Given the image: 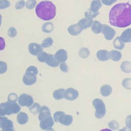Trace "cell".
Returning <instances> with one entry per match:
<instances>
[{
    "mask_svg": "<svg viewBox=\"0 0 131 131\" xmlns=\"http://www.w3.org/2000/svg\"><path fill=\"white\" fill-rule=\"evenodd\" d=\"M109 23L113 26L125 28L131 25V5L129 3L114 5L109 13Z\"/></svg>",
    "mask_w": 131,
    "mask_h": 131,
    "instance_id": "cell-1",
    "label": "cell"
},
{
    "mask_svg": "<svg viewBox=\"0 0 131 131\" xmlns=\"http://www.w3.org/2000/svg\"><path fill=\"white\" fill-rule=\"evenodd\" d=\"M37 16L43 20H50L56 15V7L51 2L44 1L39 3L35 9Z\"/></svg>",
    "mask_w": 131,
    "mask_h": 131,
    "instance_id": "cell-2",
    "label": "cell"
},
{
    "mask_svg": "<svg viewBox=\"0 0 131 131\" xmlns=\"http://www.w3.org/2000/svg\"><path fill=\"white\" fill-rule=\"evenodd\" d=\"M20 107L15 102L10 101L2 103L0 105V115H10L12 114H15L19 112Z\"/></svg>",
    "mask_w": 131,
    "mask_h": 131,
    "instance_id": "cell-3",
    "label": "cell"
},
{
    "mask_svg": "<svg viewBox=\"0 0 131 131\" xmlns=\"http://www.w3.org/2000/svg\"><path fill=\"white\" fill-rule=\"evenodd\" d=\"M38 73V70L36 67L30 66L28 67L23 78L24 83L27 85H30L34 84L37 80L36 76Z\"/></svg>",
    "mask_w": 131,
    "mask_h": 131,
    "instance_id": "cell-4",
    "label": "cell"
},
{
    "mask_svg": "<svg viewBox=\"0 0 131 131\" xmlns=\"http://www.w3.org/2000/svg\"><path fill=\"white\" fill-rule=\"evenodd\" d=\"M92 104L95 108V117L98 119L103 117L106 113L105 106L103 101L101 99L96 98L93 100Z\"/></svg>",
    "mask_w": 131,
    "mask_h": 131,
    "instance_id": "cell-5",
    "label": "cell"
},
{
    "mask_svg": "<svg viewBox=\"0 0 131 131\" xmlns=\"http://www.w3.org/2000/svg\"><path fill=\"white\" fill-rule=\"evenodd\" d=\"M54 119L55 122H59L64 125H69L73 121V117L69 115H66L63 112H56L54 114Z\"/></svg>",
    "mask_w": 131,
    "mask_h": 131,
    "instance_id": "cell-6",
    "label": "cell"
},
{
    "mask_svg": "<svg viewBox=\"0 0 131 131\" xmlns=\"http://www.w3.org/2000/svg\"><path fill=\"white\" fill-rule=\"evenodd\" d=\"M0 126L3 131H15L13 122L6 117L0 118Z\"/></svg>",
    "mask_w": 131,
    "mask_h": 131,
    "instance_id": "cell-7",
    "label": "cell"
},
{
    "mask_svg": "<svg viewBox=\"0 0 131 131\" xmlns=\"http://www.w3.org/2000/svg\"><path fill=\"white\" fill-rule=\"evenodd\" d=\"M18 101L21 106L27 107L31 106L34 102L33 98L31 96L26 94H23L20 95L18 99Z\"/></svg>",
    "mask_w": 131,
    "mask_h": 131,
    "instance_id": "cell-8",
    "label": "cell"
},
{
    "mask_svg": "<svg viewBox=\"0 0 131 131\" xmlns=\"http://www.w3.org/2000/svg\"><path fill=\"white\" fill-rule=\"evenodd\" d=\"M102 32L106 40L112 39L116 34L115 31L107 25H103Z\"/></svg>",
    "mask_w": 131,
    "mask_h": 131,
    "instance_id": "cell-9",
    "label": "cell"
},
{
    "mask_svg": "<svg viewBox=\"0 0 131 131\" xmlns=\"http://www.w3.org/2000/svg\"><path fill=\"white\" fill-rule=\"evenodd\" d=\"M78 92L73 88H68L65 91L64 98L67 100H74L78 97Z\"/></svg>",
    "mask_w": 131,
    "mask_h": 131,
    "instance_id": "cell-10",
    "label": "cell"
},
{
    "mask_svg": "<svg viewBox=\"0 0 131 131\" xmlns=\"http://www.w3.org/2000/svg\"><path fill=\"white\" fill-rule=\"evenodd\" d=\"M54 124L53 119L51 116H49L40 121V127L43 130L52 128Z\"/></svg>",
    "mask_w": 131,
    "mask_h": 131,
    "instance_id": "cell-11",
    "label": "cell"
},
{
    "mask_svg": "<svg viewBox=\"0 0 131 131\" xmlns=\"http://www.w3.org/2000/svg\"><path fill=\"white\" fill-rule=\"evenodd\" d=\"M28 50L31 55L36 56L42 51V48L41 46H40L39 44L32 42L29 44Z\"/></svg>",
    "mask_w": 131,
    "mask_h": 131,
    "instance_id": "cell-12",
    "label": "cell"
},
{
    "mask_svg": "<svg viewBox=\"0 0 131 131\" xmlns=\"http://www.w3.org/2000/svg\"><path fill=\"white\" fill-rule=\"evenodd\" d=\"M83 30V28L79 23L72 25L68 28V31L69 33L72 35L74 36L78 35Z\"/></svg>",
    "mask_w": 131,
    "mask_h": 131,
    "instance_id": "cell-13",
    "label": "cell"
},
{
    "mask_svg": "<svg viewBox=\"0 0 131 131\" xmlns=\"http://www.w3.org/2000/svg\"><path fill=\"white\" fill-rule=\"evenodd\" d=\"M54 57L59 62L61 63L64 62L67 60L68 58L67 52L63 49H60L56 52Z\"/></svg>",
    "mask_w": 131,
    "mask_h": 131,
    "instance_id": "cell-14",
    "label": "cell"
},
{
    "mask_svg": "<svg viewBox=\"0 0 131 131\" xmlns=\"http://www.w3.org/2000/svg\"><path fill=\"white\" fill-rule=\"evenodd\" d=\"M39 112V114L38 116V119L40 121L49 116H51L50 111L49 108L46 106H41Z\"/></svg>",
    "mask_w": 131,
    "mask_h": 131,
    "instance_id": "cell-15",
    "label": "cell"
},
{
    "mask_svg": "<svg viewBox=\"0 0 131 131\" xmlns=\"http://www.w3.org/2000/svg\"><path fill=\"white\" fill-rule=\"evenodd\" d=\"M120 38L123 43L131 42V28L127 29L121 34Z\"/></svg>",
    "mask_w": 131,
    "mask_h": 131,
    "instance_id": "cell-16",
    "label": "cell"
},
{
    "mask_svg": "<svg viewBox=\"0 0 131 131\" xmlns=\"http://www.w3.org/2000/svg\"><path fill=\"white\" fill-rule=\"evenodd\" d=\"M108 54H109V52L107 51L104 50H100L97 52L96 56L97 58L99 60L104 61H106L108 59H110Z\"/></svg>",
    "mask_w": 131,
    "mask_h": 131,
    "instance_id": "cell-17",
    "label": "cell"
},
{
    "mask_svg": "<svg viewBox=\"0 0 131 131\" xmlns=\"http://www.w3.org/2000/svg\"><path fill=\"white\" fill-rule=\"evenodd\" d=\"M28 115L24 112L19 113L17 116V121L20 124H25L28 121Z\"/></svg>",
    "mask_w": 131,
    "mask_h": 131,
    "instance_id": "cell-18",
    "label": "cell"
},
{
    "mask_svg": "<svg viewBox=\"0 0 131 131\" xmlns=\"http://www.w3.org/2000/svg\"><path fill=\"white\" fill-rule=\"evenodd\" d=\"M112 92V87L108 84H104L100 88V93L104 97L108 96Z\"/></svg>",
    "mask_w": 131,
    "mask_h": 131,
    "instance_id": "cell-19",
    "label": "cell"
},
{
    "mask_svg": "<svg viewBox=\"0 0 131 131\" xmlns=\"http://www.w3.org/2000/svg\"><path fill=\"white\" fill-rule=\"evenodd\" d=\"M103 26L102 24L98 21L95 20L93 22L92 25V31L96 33V34H99L100 33L101 31L102 30Z\"/></svg>",
    "mask_w": 131,
    "mask_h": 131,
    "instance_id": "cell-20",
    "label": "cell"
},
{
    "mask_svg": "<svg viewBox=\"0 0 131 131\" xmlns=\"http://www.w3.org/2000/svg\"><path fill=\"white\" fill-rule=\"evenodd\" d=\"M109 58L111 59L112 60L115 61H118L121 58V53L116 50H112L111 52H109L108 54Z\"/></svg>",
    "mask_w": 131,
    "mask_h": 131,
    "instance_id": "cell-21",
    "label": "cell"
},
{
    "mask_svg": "<svg viewBox=\"0 0 131 131\" xmlns=\"http://www.w3.org/2000/svg\"><path fill=\"white\" fill-rule=\"evenodd\" d=\"M46 63L48 66L52 67H56L59 64V62L52 55H49Z\"/></svg>",
    "mask_w": 131,
    "mask_h": 131,
    "instance_id": "cell-22",
    "label": "cell"
},
{
    "mask_svg": "<svg viewBox=\"0 0 131 131\" xmlns=\"http://www.w3.org/2000/svg\"><path fill=\"white\" fill-rule=\"evenodd\" d=\"M78 23L81 26L83 29H85L89 27H90L91 25H92L93 19L91 18H84L80 19Z\"/></svg>",
    "mask_w": 131,
    "mask_h": 131,
    "instance_id": "cell-23",
    "label": "cell"
},
{
    "mask_svg": "<svg viewBox=\"0 0 131 131\" xmlns=\"http://www.w3.org/2000/svg\"><path fill=\"white\" fill-rule=\"evenodd\" d=\"M65 90L63 89H59L55 90L53 94V97L56 100H60L64 97Z\"/></svg>",
    "mask_w": 131,
    "mask_h": 131,
    "instance_id": "cell-24",
    "label": "cell"
},
{
    "mask_svg": "<svg viewBox=\"0 0 131 131\" xmlns=\"http://www.w3.org/2000/svg\"><path fill=\"white\" fill-rule=\"evenodd\" d=\"M101 3L99 0H94L91 4V10L94 12H97L98 10L101 8Z\"/></svg>",
    "mask_w": 131,
    "mask_h": 131,
    "instance_id": "cell-25",
    "label": "cell"
},
{
    "mask_svg": "<svg viewBox=\"0 0 131 131\" xmlns=\"http://www.w3.org/2000/svg\"><path fill=\"white\" fill-rule=\"evenodd\" d=\"M121 70L124 73H128L131 72V63L129 61H125L123 62L120 66Z\"/></svg>",
    "mask_w": 131,
    "mask_h": 131,
    "instance_id": "cell-26",
    "label": "cell"
},
{
    "mask_svg": "<svg viewBox=\"0 0 131 131\" xmlns=\"http://www.w3.org/2000/svg\"><path fill=\"white\" fill-rule=\"evenodd\" d=\"M113 45L115 48L119 50H122L124 47V43L121 41L120 37H117L113 41Z\"/></svg>",
    "mask_w": 131,
    "mask_h": 131,
    "instance_id": "cell-27",
    "label": "cell"
},
{
    "mask_svg": "<svg viewBox=\"0 0 131 131\" xmlns=\"http://www.w3.org/2000/svg\"><path fill=\"white\" fill-rule=\"evenodd\" d=\"M54 28L53 25L50 22H47L42 26V31L45 33H50L51 32Z\"/></svg>",
    "mask_w": 131,
    "mask_h": 131,
    "instance_id": "cell-28",
    "label": "cell"
},
{
    "mask_svg": "<svg viewBox=\"0 0 131 131\" xmlns=\"http://www.w3.org/2000/svg\"><path fill=\"white\" fill-rule=\"evenodd\" d=\"M49 57V54H48L45 52H41L38 55H37V59L42 62H46L48 58Z\"/></svg>",
    "mask_w": 131,
    "mask_h": 131,
    "instance_id": "cell-29",
    "label": "cell"
},
{
    "mask_svg": "<svg viewBox=\"0 0 131 131\" xmlns=\"http://www.w3.org/2000/svg\"><path fill=\"white\" fill-rule=\"evenodd\" d=\"M53 43V39L51 37L45 38L41 43V47L43 48H48L50 47Z\"/></svg>",
    "mask_w": 131,
    "mask_h": 131,
    "instance_id": "cell-30",
    "label": "cell"
},
{
    "mask_svg": "<svg viewBox=\"0 0 131 131\" xmlns=\"http://www.w3.org/2000/svg\"><path fill=\"white\" fill-rule=\"evenodd\" d=\"M99 14V13L98 12H94L93 11H92L91 9L88 10L84 14L85 17V18H91L92 19V18L95 17L97 15H98Z\"/></svg>",
    "mask_w": 131,
    "mask_h": 131,
    "instance_id": "cell-31",
    "label": "cell"
},
{
    "mask_svg": "<svg viewBox=\"0 0 131 131\" xmlns=\"http://www.w3.org/2000/svg\"><path fill=\"white\" fill-rule=\"evenodd\" d=\"M122 86L127 89L131 90V79L130 78H125L122 81Z\"/></svg>",
    "mask_w": 131,
    "mask_h": 131,
    "instance_id": "cell-32",
    "label": "cell"
},
{
    "mask_svg": "<svg viewBox=\"0 0 131 131\" xmlns=\"http://www.w3.org/2000/svg\"><path fill=\"white\" fill-rule=\"evenodd\" d=\"M89 54H90V52L89 50L85 48H83L81 49L79 52V56L81 58H86L89 55Z\"/></svg>",
    "mask_w": 131,
    "mask_h": 131,
    "instance_id": "cell-33",
    "label": "cell"
},
{
    "mask_svg": "<svg viewBox=\"0 0 131 131\" xmlns=\"http://www.w3.org/2000/svg\"><path fill=\"white\" fill-rule=\"evenodd\" d=\"M40 108V107L39 104L37 103H35L31 107H30V111L32 113L35 114H37L38 112H39Z\"/></svg>",
    "mask_w": 131,
    "mask_h": 131,
    "instance_id": "cell-34",
    "label": "cell"
},
{
    "mask_svg": "<svg viewBox=\"0 0 131 131\" xmlns=\"http://www.w3.org/2000/svg\"><path fill=\"white\" fill-rule=\"evenodd\" d=\"M36 4V2L35 0H29L26 4V7L27 9H32L35 6Z\"/></svg>",
    "mask_w": 131,
    "mask_h": 131,
    "instance_id": "cell-35",
    "label": "cell"
},
{
    "mask_svg": "<svg viewBox=\"0 0 131 131\" xmlns=\"http://www.w3.org/2000/svg\"><path fill=\"white\" fill-rule=\"evenodd\" d=\"M108 126L111 128H112V129L116 130L119 128V123H118V122H117L116 121H114V120H113V121H111V122H109Z\"/></svg>",
    "mask_w": 131,
    "mask_h": 131,
    "instance_id": "cell-36",
    "label": "cell"
},
{
    "mask_svg": "<svg viewBox=\"0 0 131 131\" xmlns=\"http://www.w3.org/2000/svg\"><path fill=\"white\" fill-rule=\"evenodd\" d=\"M18 99L17 96L15 93H11L9 95L8 97V101L12 102H15Z\"/></svg>",
    "mask_w": 131,
    "mask_h": 131,
    "instance_id": "cell-37",
    "label": "cell"
},
{
    "mask_svg": "<svg viewBox=\"0 0 131 131\" xmlns=\"http://www.w3.org/2000/svg\"><path fill=\"white\" fill-rule=\"evenodd\" d=\"M8 35L11 37H14L17 34L16 31L14 27H11L8 30Z\"/></svg>",
    "mask_w": 131,
    "mask_h": 131,
    "instance_id": "cell-38",
    "label": "cell"
},
{
    "mask_svg": "<svg viewBox=\"0 0 131 131\" xmlns=\"http://www.w3.org/2000/svg\"><path fill=\"white\" fill-rule=\"evenodd\" d=\"M7 64L5 62H4L3 61L0 62V71H1V73L2 74L4 72H5L7 71Z\"/></svg>",
    "mask_w": 131,
    "mask_h": 131,
    "instance_id": "cell-39",
    "label": "cell"
},
{
    "mask_svg": "<svg viewBox=\"0 0 131 131\" xmlns=\"http://www.w3.org/2000/svg\"><path fill=\"white\" fill-rule=\"evenodd\" d=\"M25 3L23 0H21L18 2L15 5V8L16 9H20L23 8L25 6Z\"/></svg>",
    "mask_w": 131,
    "mask_h": 131,
    "instance_id": "cell-40",
    "label": "cell"
},
{
    "mask_svg": "<svg viewBox=\"0 0 131 131\" xmlns=\"http://www.w3.org/2000/svg\"><path fill=\"white\" fill-rule=\"evenodd\" d=\"M125 124L126 127L131 128V115H128L125 119Z\"/></svg>",
    "mask_w": 131,
    "mask_h": 131,
    "instance_id": "cell-41",
    "label": "cell"
},
{
    "mask_svg": "<svg viewBox=\"0 0 131 131\" xmlns=\"http://www.w3.org/2000/svg\"><path fill=\"white\" fill-rule=\"evenodd\" d=\"M60 69L61 71L64 72H67L68 71V68L66 63L62 62L60 64Z\"/></svg>",
    "mask_w": 131,
    "mask_h": 131,
    "instance_id": "cell-42",
    "label": "cell"
},
{
    "mask_svg": "<svg viewBox=\"0 0 131 131\" xmlns=\"http://www.w3.org/2000/svg\"><path fill=\"white\" fill-rule=\"evenodd\" d=\"M102 3L106 6H110L115 2L117 1V0H101Z\"/></svg>",
    "mask_w": 131,
    "mask_h": 131,
    "instance_id": "cell-43",
    "label": "cell"
},
{
    "mask_svg": "<svg viewBox=\"0 0 131 131\" xmlns=\"http://www.w3.org/2000/svg\"><path fill=\"white\" fill-rule=\"evenodd\" d=\"M119 131H131V128H128L127 127H124L123 128L119 129Z\"/></svg>",
    "mask_w": 131,
    "mask_h": 131,
    "instance_id": "cell-44",
    "label": "cell"
},
{
    "mask_svg": "<svg viewBox=\"0 0 131 131\" xmlns=\"http://www.w3.org/2000/svg\"><path fill=\"white\" fill-rule=\"evenodd\" d=\"M100 131H112V130L110 129H108V128H104V129L100 130Z\"/></svg>",
    "mask_w": 131,
    "mask_h": 131,
    "instance_id": "cell-45",
    "label": "cell"
},
{
    "mask_svg": "<svg viewBox=\"0 0 131 131\" xmlns=\"http://www.w3.org/2000/svg\"><path fill=\"white\" fill-rule=\"evenodd\" d=\"M46 131H54V130L53 128H49V129H46Z\"/></svg>",
    "mask_w": 131,
    "mask_h": 131,
    "instance_id": "cell-46",
    "label": "cell"
}]
</instances>
